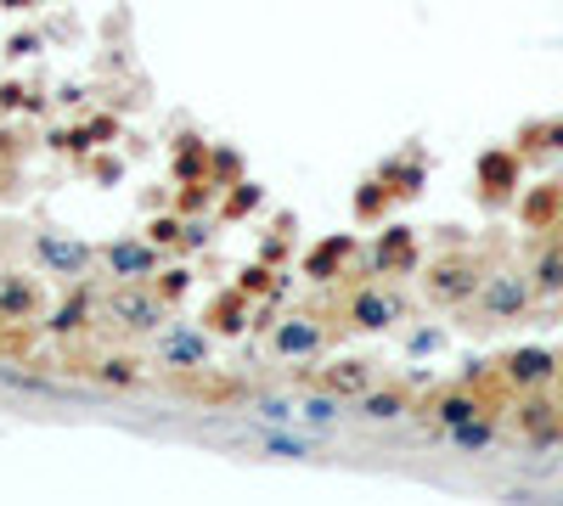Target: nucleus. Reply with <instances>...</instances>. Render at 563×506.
<instances>
[{
  "mask_svg": "<svg viewBox=\"0 0 563 506\" xmlns=\"http://www.w3.org/2000/svg\"><path fill=\"white\" fill-rule=\"evenodd\" d=\"M536 287H529V270H485V282L474 293V316L485 326H513L529 316Z\"/></svg>",
  "mask_w": 563,
  "mask_h": 506,
  "instance_id": "1",
  "label": "nucleus"
},
{
  "mask_svg": "<svg viewBox=\"0 0 563 506\" xmlns=\"http://www.w3.org/2000/svg\"><path fill=\"white\" fill-rule=\"evenodd\" d=\"M479 282H485V264L468 259V254H451V259H440V264H428V276H423L428 298L445 304V310H456V304H474Z\"/></svg>",
  "mask_w": 563,
  "mask_h": 506,
  "instance_id": "2",
  "label": "nucleus"
},
{
  "mask_svg": "<svg viewBox=\"0 0 563 506\" xmlns=\"http://www.w3.org/2000/svg\"><path fill=\"white\" fill-rule=\"evenodd\" d=\"M108 316H113V326H130V332H158L170 321V304H163L147 282H119L108 293Z\"/></svg>",
  "mask_w": 563,
  "mask_h": 506,
  "instance_id": "3",
  "label": "nucleus"
},
{
  "mask_svg": "<svg viewBox=\"0 0 563 506\" xmlns=\"http://www.w3.org/2000/svg\"><path fill=\"white\" fill-rule=\"evenodd\" d=\"M558 371H563V360H558L552 349H541V344H524V349L502 355V383H507V388H518V394L552 388V383H558Z\"/></svg>",
  "mask_w": 563,
  "mask_h": 506,
  "instance_id": "4",
  "label": "nucleus"
},
{
  "mask_svg": "<svg viewBox=\"0 0 563 506\" xmlns=\"http://www.w3.org/2000/svg\"><path fill=\"white\" fill-rule=\"evenodd\" d=\"M102 259H108V270L119 282H152L163 270V248L147 243V236H119V243L102 248Z\"/></svg>",
  "mask_w": 563,
  "mask_h": 506,
  "instance_id": "5",
  "label": "nucleus"
},
{
  "mask_svg": "<svg viewBox=\"0 0 563 506\" xmlns=\"http://www.w3.org/2000/svg\"><path fill=\"white\" fill-rule=\"evenodd\" d=\"M46 310V287L23 270H0V321L7 326H35Z\"/></svg>",
  "mask_w": 563,
  "mask_h": 506,
  "instance_id": "6",
  "label": "nucleus"
},
{
  "mask_svg": "<svg viewBox=\"0 0 563 506\" xmlns=\"http://www.w3.org/2000/svg\"><path fill=\"white\" fill-rule=\"evenodd\" d=\"M518 428H524V439H529V451H552V445H563V405L547 399V388L524 394V405H518Z\"/></svg>",
  "mask_w": 563,
  "mask_h": 506,
  "instance_id": "7",
  "label": "nucleus"
},
{
  "mask_svg": "<svg viewBox=\"0 0 563 506\" xmlns=\"http://www.w3.org/2000/svg\"><path fill=\"white\" fill-rule=\"evenodd\" d=\"M321 349H327V326L316 316H287L271 332V355L277 360H316Z\"/></svg>",
  "mask_w": 563,
  "mask_h": 506,
  "instance_id": "8",
  "label": "nucleus"
},
{
  "mask_svg": "<svg viewBox=\"0 0 563 506\" xmlns=\"http://www.w3.org/2000/svg\"><path fill=\"white\" fill-rule=\"evenodd\" d=\"M158 360L170 366V371H209V360H215V349H209V337L197 332V326H170L158 337Z\"/></svg>",
  "mask_w": 563,
  "mask_h": 506,
  "instance_id": "9",
  "label": "nucleus"
},
{
  "mask_svg": "<svg viewBox=\"0 0 563 506\" xmlns=\"http://www.w3.org/2000/svg\"><path fill=\"white\" fill-rule=\"evenodd\" d=\"M344 316H350V326H360V332H383V326H394V321L406 316V304L394 298V293H383V287H355L350 304H344Z\"/></svg>",
  "mask_w": 563,
  "mask_h": 506,
  "instance_id": "10",
  "label": "nucleus"
},
{
  "mask_svg": "<svg viewBox=\"0 0 563 506\" xmlns=\"http://www.w3.org/2000/svg\"><path fill=\"white\" fill-rule=\"evenodd\" d=\"M518 181H524L518 152H507V147L479 152V197H485V202H507V197L518 192Z\"/></svg>",
  "mask_w": 563,
  "mask_h": 506,
  "instance_id": "11",
  "label": "nucleus"
},
{
  "mask_svg": "<svg viewBox=\"0 0 563 506\" xmlns=\"http://www.w3.org/2000/svg\"><path fill=\"white\" fill-rule=\"evenodd\" d=\"M35 259L51 270V276H85L90 270V248L79 243V236H57V231L35 236Z\"/></svg>",
  "mask_w": 563,
  "mask_h": 506,
  "instance_id": "12",
  "label": "nucleus"
},
{
  "mask_svg": "<svg viewBox=\"0 0 563 506\" xmlns=\"http://www.w3.org/2000/svg\"><path fill=\"white\" fill-rule=\"evenodd\" d=\"M406 270H417V236L406 225H389L372 248V276H406Z\"/></svg>",
  "mask_w": 563,
  "mask_h": 506,
  "instance_id": "13",
  "label": "nucleus"
},
{
  "mask_svg": "<svg viewBox=\"0 0 563 506\" xmlns=\"http://www.w3.org/2000/svg\"><path fill=\"white\" fill-rule=\"evenodd\" d=\"M350 259H355V236H350V231H333L327 243H316V248L305 254V276H310V282H333V276H344Z\"/></svg>",
  "mask_w": 563,
  "mask_h": 506,
  "instance_id": "14",
  "label": "nucleus"
},
{
  "mask_svg": "<svg viewBox=\"0 0 563 506\" xmlns=\"http://www.w3.org/2000/svg\"><path fill=\"white\" fill-rule=\"evenodd\" d=\"M479 411H490V405H485L468 383H456V388H445V394L428 399V417H435V428H456V422H468V417H479Z\"/></svg>",
  "mask_w": 563,
  "mask_h": 506,
  "instance_id": "15",
  "label": "nucleus"
},
{
  "mask_svg": "<svg viewBox=\"0 0 563 506\" xmlns=\"http://www.w3.org/2000/svg\"><path fill=\"white\" fill-rule=\"evenodd\" d=\"M248 316H254V304H248V293L243 287H225L220 298H209V326L220 332V337H237L243 326H248Z\"/></svg>",
  "mask_w": 563,
  "mask_h": 506,
  "instance_id": "16",
  "label": "nucleus"
},
{
  "mask_svg": "<svg viewBox=\"0 0 563 506\" xmlns=\"http://www.w3.org/2000/svg\"><path fill=\"white\" fill-rule=\"evenodd\" d=\"M529 287H536L541 304L563 298V243H547L536 259H529Z\"/></svg>",
  "mask_w": 563,
  "mask_h": 506,
  "instance_id": "17",
  "label": "nucleus"
},
{
  "mask_svg": "<svg viewBox=\"0 0 563 506\" xmlns=\"http://www.w3.org/2000/svg\"><path fill=\"white\" fill-rule=\"evenodd\" d=\"M445 439L462 451V456H485L495 439H502V428H495V417L490 411H479V417H468V422H456V428H445Z\"/></svg>",
  "mask_w": 563,
  "mask_h": 506,
  "instance_id": "18",
  "label": "nucleus"
},
{
  "mask_svg": "<svg viewBox=\"0 0 563 506\" xmlns=\"http://www.w3.org/2000/svg\"><path fill=\"white\" fill-rule=\"evenodd\" d=\"M90 310H96V298H90L85 287H74L69 298L57 304V316L46 321V326H51V337H79V332L90 326Z\"/></svg>",
  "mask_w": 563,
  "mask_h": 506,
  "instance_id": "19",
  "label": "nucleus"
},
{
  "mask_svg": "<svg viewBox=\"0 0 563 506\" xmlns=\"http://www.w3.org/2000/svg\"><path fill=\"white\" fill-rule=\"evenodd\" d=\"M378 181H383L394 197H417V192L428 186V163H423L417 152H412V158H389Z\"/></svg>",
  "mask_w": 563,
  "mask_h": 506,
  "instance_id": "20",
  "label": "nucleus"
},
{
  "mask_svg": "<svg viewBox=\"0 0 563 506\" xmlns=\"http://www.w3.org/2000/svg\"><path fill=\"white\" fill-rule=\"evenodd\" d=\"M355 411L367 417V422H394V417L412 411V394H406V388H367Z\"/></svg>",
  "mask_w": 563,
  "mask_h": 506,
  "instance_id": "21",
  "label": "nucleus"
},
{
  "mask_svg": "<svg viewBox=\"0 0 563 506\" xmlns=\"http://www.w3.org/2000/svg\"><path fill=\"white\" fill-rule=\"evenodd\" d=\"M321 383L333 388V394H344V399H350V394L360 399V394L372 388V366H367V360H333V366H327V378H321Z\"/></svg>",
  "mask_w": 563,
  "mask_h": 506,
  "instance_id": "22",
  "label": "nucleus"
},
{
  "mask_svg": "<svg viewBox=\"0 0 563 506\" xmlns=\"http://www.w3.org/2000/svg\"><path fill=\"white\" fill-rule=\"evenodd\" d=\"M558 209H563V186H558V181H547V186L529 192V202H524V225H529V231H541V225H552V220H558Z\"/></svg>",
  "mask_w": 563,
  "mask_h": 506,
  "instance_id": "23",
  "label": "nucleus"
},
{
  "mask_svg": "<svg viewBox=\"0 0 563 506\" xmlns=\"http://www.w3.org/2000/svg\"><path fill=\"white\" fill-rule=\"evenodd\" d=\"M209 152L215 147H204V141H197V135H181V152H175V175L192 186V181H215L209 175Z\"/></svg>",
  "mask_w": 563,
  "mask_h": 506,
  "instance_id": "24",
  "label": "nucleus"
},
{
  "mask_svg": "<svg viewBox=\"0 0 563 506\" xmlns=\"http://www.w3.org/2000/svg\"><path fill=\"white\" fill-rule=\"evenodd\" d=\"M96 383H108V388H136V383H142V360H130V355H102V360H96Z\"/></svg>",
  "mask_w": 563,
  "mask_h": 506,
  "instance_id": "25",
  "label": "nucleus"
},
{
  "mask_svg": "<svg viewBox=\"0 0 563 506\" xmlns=\"http://www.w3.org/2000/svg\"><path fill=\"white\" fill-rule=\"evenodd\" d=\"M299 417H305V422H316V428H333V422L344 417V394H333V388L305 394V399H299Z\"/></svg>",
  "mask_w": 563,
  "mask_h": 506,
  "instance_id": "26",
  "label": "nucleus"
},
{
  "mask_svg": "<svg viewBox=\"0 0 563 506\" xmlns=\"http://www.w3.org/2000/svg\"><path fill=\"white\" fill-rule=\"evenodd\" d=\"M394 202V192L383 186V181H360V192H355V220L360 225H372V220H383V209Z\"/></svg>",
  "mask_w": 563,
  "mask_h": 506,
  "instance_id": "27",
  "label": "nucleus"
},
{
  "mask_svg": "<svg viewBox=\"0 0 563 506\" xmlns=\"http://www.w3.org/2000/svg\"><path fill=\"white\" fill-rule=\"evenodd\" d=\"M265 202V186H254V181H231V197L220 202V214L225 220H243V214H254Z\"/></svg>",
  "mask_w": 563,
  "mask_h": 506,
  "instance_id": "28",
  "label": "nucleus"
},
{
  "mask_svg": "<svg viewBox=\"0 0 563 506\" xmlns=\"http://www.w3.org/2000/svg\"><path fill=\"white\" fill-rule=\"evenodd\" d=\"M259 451H265V456H310L316 439H310V433H305V439H299V433H259Z\"/></svg>",
  "mask_w": 563,
  "mask_h": 506,
  "instance_id": "29",
  "label": "nucleus"
},
{
  "mask_svg": "<svg viewBox=\"0 0 563 506\" xmlns=\"http://www.w3.org/2000/svg\"><path fill=\"white\" fill-rule=\"evenodd\" d=\"M186 287H192V270H186V264H170V270H158V276H152V293H158L163 304L186 298Z\"/></svg>",
  "mask_w": 563,
  "mask_h": 506,
  "instance_id": "30",
  "label": "nucleus"
},
{
  "mask_svg": "<svg viewBox=\"0 0 563 506\" xmlns=\"http://www.w3.org/2000/svg\"><path fill=\"white\" fill-rule=\"evenodd\" d=\"M524 141L541 147V152H563V119H547V124H536V129H524Z\"/></svg>",
  "mask_w": 563,
  "mask_h": 506,
  "instance_id": "31",
  "label": "nucleus"
},
{
  "mask_svg": "<svg viewBox=\"0 0 563 506\" xmlns=\"http://www.w3.org/2000/svg\"><path fill=\"white\" fill-rule=\"evenodd\" d=\"M147 243L175 248V243H181V214H158V220H147Z\"/></svg>",
  "mask_w": 563,
  "mask_h": 506,
  "instance_id": "32",
  "label": "nucleus"
},
{
  "mask_svg": "<svg viewBox=\"0 0 563 506\" xmlns=\"http://www.w3.org/2000/svg\"><path fill=\"white\" fill-rule=\"evenodd\" d=\"M254 411H259L265 422H277V428H282V422L299 417V405H287V399H277V394H259V399H254Z\"/></svg>",
  "mask_w": 563,
  "mask_h": 506,
  "instance_id": "33",
  "label": "nucleus"
},
{
  "mask_svg": "<svg viewBox=\"0 0 563 506\" xmlns=\"http://www.w3.org/2000/svg\"><path fill=\"white\" fill-rule=\"evenodd\" d=\"M209 231H215L209 220H192V225H181V243H175V248H186V254H197V248H209V243H215Z\"/></svg>",
  "mask_w": 563,
  "mask_h": 506,
  "instance_id": "34",
  "label": "nucleus"
},
{
  "mask_svg": "<svg viewBox=\"0 0 563 506\" xmlns=\"http://www.w3.org/2000/svg\"><path fill=\"white\" fill-rule=\"evenodd\" d=\"M440 344H445V332H440V326H417L406 349H412V355H435Z\"/></svg>",
  "mask_w": 563,
  "mask_h": 506,
  "instance_id": "35",
  "label": "nucleus"
},
{
  "mask_svg": "<svg viewBox=\"0 0 563 506\" xmlns=\"http://www.w3.org/2000/svg\"><path fill=\"white\" fill-rule=\"evenodd\" d=\"M237 287H243L248 298H254V293H265V287H271V264H265V259H259V264H248V270H243V282H237Z\"/></svg>",
  "mask_w": 563,
  "mask_h": 506,
  "instance_id": "36",
  "label": "nucleus"
},
{
  "mask_svg": "<svg viewBox=\"0 0 563 506\" xmlns=\"http://www.w3.org/2000/svg\"><path fill=\"white\" fill-rule=\"evenodd\" d=\"M282 254H287V236H271V243H265V254H259V259H265V264H277Z\"/></svg>",
  "mask_w": 563,
  "mask_h": 506,
  "instance_id": "37",
  "label": "nucleus"
},
{
  "mask_svg": "<svg viewBox=\"0 0 563 506\" xmlns=\"http://www.w3.org/2000/svg\"><path fill=\"white\" fill-rule=\"evenodd\" d=\"M7 7H23V0H7Z\"/></svg>",
  "mask_w": 563,
  "mask_h": 506,
  "instance_id": "38",
  "label": "nucleus"
}]
</instances>
